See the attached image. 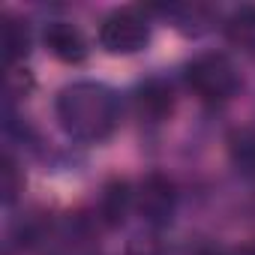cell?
Segmentation results:
<instances>
[{"mask_svg":"<svg viewBox=\"0 0 255 255\" xmlns=\"http://www.w3.org/2000/svg\"><path fill=\"white\" fill-rule=\"evenodd\" d=\"M60 129L84 144L105 141L120 120L117 96L99 81H72L57 93L54 102Z\"/></svg>","mask_w":255,"mask_h":255,"instance_id":"6da1fadb","label":"cell"},{"mask_svg":"<svg viewBox=\"0 0 255 255\" xmlns=\"http://www.w3.org/2000/svg\"><path fill=\"white\" fill-rule=\"evenodd\" d=\"M186 84L198 99L219 105L237 93L240 75H237V66L231 63L228 54L210 51V54H201L192 63H186Z\"/></svg>","mask_w":255,"mask_h":255,"instance_id":"7a4b0ae2","label":"cell"},{"mask_svg":"<svg viewBox=\"0 0 255 255\" xmlns=\"http://www.w3.org/2000/svg\"><path fill=\"white\" fill-rule=\"evenodd\" d=\"M150 42V24L138 9H117L99 27V45L108 54H135Z\"/></svg>","mask_w":255,"mask_h":255,"instance_id":"3957f363","label":"cell"},{"mask_svg":"<svg viewBox=\"0 0 255 255\" xmlns=\"http://www.w3.org/2000/svg\"><path fill=\"white\" fill-rule=\"evenodd\" d=\"M135 207H138V216L150 228H165L177 213V189H174V183L159 171L147 174L138 183Z\"/></svg>","mask_w":255,"mask_h":255,"instance_id":"277c9868","label":"cell"},{"mask_svg":"<svg viewBox=\"0 0 255 255\" xmlns=\"http://www.w3.org/2000/svg\"><path fill=\"white\" fill-rule=\"evenodd\" d=\"M42 42L63 63H81L87 57V42H84L81 30L69 21H51L42 33Z\"/></svg>","mask_w":255,"mask_h":255,"instance_id":"5b68a950","label":"cell"},{"mask_svg":"<svg viewBox=\"0 0 255 255\" xmlns=\"http://www.w3.org/2000/svg\"><path fill=\"white\" fill-rule=\"evenodd\" d=\"M135 108L141 117H147L150 123L165 120L174 111V90L165 78H150L135 90Z\"/></svg>","mask_w":255,"mask_h":255,"instance_id":"8992f818","label":"cell"},{"mask_svg":"<svg viewBox=\"0 0 255 255\" xmlns=\"http://www.w3.org/2000/svg\"><path fill=\"white\" fill-rule=\"evenodd\" d=\"M132 207V189L126 180H111L102 189L99 198V222L105 228H120L126 222V213Z\"/></svg>","mask_w":255,"mask_h":255,"instance_id":"52a82bcc","label":"cell"},{"mask_svg":"<svg viewBox=\"0 0 255 255\" xmlns=\"http://www.w3.org/2000/svg\"><path fill=\"white\" fill-rule=\"evenodd\" d=\"M225 36L234 48L255 57V6H240L225 21Z\"/></svg>","mask_w":255,"mask_h":255,"instance_id":"ba28073f","label":"cell"},{"mask_svg":"<svg viewBox=\"0 0 255 255\" xmlns=\"http://www.w3.org/2000/svg\"><path fill=\"white\" fill-rule=\"evenodd\" d=\"M3 48H6V60L9 63H18V60L27 57V51H30V30H27L24 21H18L12 15L3 18Z\"/></svg>","mask_w":255,"mask_h":255,"instance_id":"9c48e42d","label":"cell"},{"mask_svg":"<svg viewBox=\"0 0 255 255\" xmlns=\"http://www.w3.org/2000/svg\"><path fill=\"white\" fill-rule=\"evenodd\" d=\"M231 162L237 165L240 174L255 177V132L243 129L231 135Z\"/></svg>","mask_w":255,"mask_h":255,"instance_id":"30bf717a","label":"cell"},{"mask_svg":"<svg viewBox=\"0 0 255 255\" xmlns=\"http://www.w3.org/2000/svg\"><path fill=\"white\" fill-rule=\"evenodd\" d=\"M21 186H24V177H21L15 159H12V156H3V168H0V192H3V201L12 204V201L18 198Z\"/></svg>","mask_w":255,"mask_h":255,"instance_id":"8fae6325","label":"cell"},{"mask_svg":"<svg viewBox=\"0 0 255 255\" xmlns=\"http://www.w3.org/2000/svg\"><path fill=\"white\" fill-rule=\"evenodd\" d=\"M132 255H165V252L156 243H144V246H132Z\"/></svg>","mask_w":255,"mask_h":255,"instance_id":"7c38bea8","label":"cell"},{"mask_svg":"<svg viewBox=\"0 0 255 255\" xmlns=\"http://www.w3.org/2000/svg\"><path fill=\"white\" fill-rule=\"evenodd\" d=\"M225 255H255V246H243V249H234V252H225Z\"/></svg>","mask_w":255,"mask_h":255,"instance_id":"4fadbf2b","label":"cell"},{"mask_svg":"<svg viewBox=\"0 0 255 255\" xmlns=\"http://www.w3.org/2000/svg\"><path fill=\"white\" fill-rule=\"evenodd\" d=\"M195 255H225V252H219V249H210V246H201Z\"/></svg>","mask_w":255,"mask_h":255,"instance_id":"5bb4252c","label":"cell"}]
</instances>
